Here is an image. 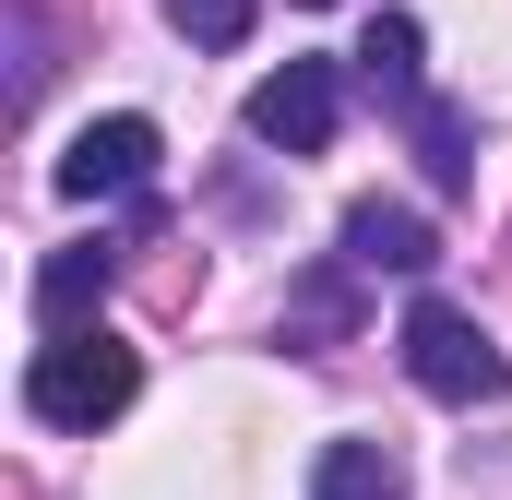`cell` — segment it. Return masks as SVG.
<instances>
[{"label":"cell","instance_id":"6da1fadb","mask_svg":"<svg viewBox=\"0 0 512 500\" xmlns=\"http://www.w3.org/2000/svg\"><path fill=\"white\" fill-rule=\"evenodd\" d=\"M131 393H143V358H131L108 322H72V334H48V346H36V370H24V405H36L48 429H108Z\"/></svg>","mask_w":512,"mask_h":500},{"label":"cell","instance_id":"7a4b0ae2","mask_svg":"<svg viewBox=\"0 0 512 500\" xmlns=\"http://www.w3.org/2000/svg\"><path fill=\"white\" fill-rule=\"evenodd\" d=\"M393 346H405L417 393H441V405H489V393L512 381V358L489 346V322H477V310H453V298H417V310L393 322Z\"/></svg>","mask_w":512,"mask_h":500},{"label":"cell","instance_id":"30bf717a","mask_svg":"<svg viewBox=\"0 0 512 500\" xmlns=\"http://www.w3.org/2000/svg\"><path fill=\"white\" fill-rule=\"evenodd\" d=\"M417 155H429V179H441V191H465V167H477V155H465V120H453V108H429V96H417Z\"/></svg>","mask_w":512,"mask_h":500},{"label":"cell","instance_id":"277c9868","mask_svg":"<svg viewBox=\"0 0 512 500\" xmlns=\"http://www.w3.org/2000/svg\"><path fill=\"white\" fill-rule=\"evenodd\" d=\"M155 155H167V143H155V120H84L72 131V143H60V191H72V203H120V191H143V179H155Z\"/></svg>","mask_w":512,"mask_h":500},{"label":"cell","instance_id":"8992f818","mask_svg":"<svg viewBox=\"0 0 512 500\" xmlns=\"http://www.w3.org/2000/svg\"><path fill=\"white\" fill-rule=\"evenodd\" d=\"M417 12H370V36H358V84L370 96H393V108H417Z\"/></svg>","mask_w":512,"mask_h":500},{"label":"cell","instance_id":"3957f363","mask_svg":"<svg viewBox=\"0 0 512 500\" xmlns=\"http://www.w3.org/2000/svg\"><path fill=\"white\" fill-rule=\"evenodd\" d=\"M334 120H346L334 60H286V72H262V84H251V143H274V155H322Z\"/></svg>","mask_w":512,"mask_h":500},{"label":"cell","instance_id":"52a82bcc","mask_svg":"<svg viewBox=\"0 0 512 500\" xmlns=\"http://www.w3.org/2000/svg\"><path fill=\"white\" fill-rule=\"evenodd\" d=\"M96 298H108V250H60V262L36 274V322H48V334H72Z\"/></svg>","mask_w":512,"mask_h":500},{"label":"cell","instance_id":"ba28073f","mask_svg":"<svg viewBox=\"0 0 512 500\" xmlns=\"http://www.w3.org/2000/svg\"><path fill=\"white\" fill-rule=\"evenodd\" d=\"M322 500H405V465L382 441H322Z\"/></svg>","mask_w":512,"mask_h":500},{"label":"cell","instance_id":"9c48e42d","mask_svg":"<svg viewBox=\"0 0 512 500\" xmlns=\"http://www.w3.org/2000/svg\"><path fill=\"white\" fill-rule=\"evenodd\" d=\"M251 12H262V0H167V24H179L191 48H239V36H251Z\"/></svg>","mask_w":512,"mask_h":500},{"label":"cell","instance_id":"8fae6325","mask_svg":"<svg viewBox=\"0 0 512 500\" xmlns=\"http://www.w3.org/2000/svg\"><path fill=\"white\" fill-rule=\"evenodd\" d=\"M298 12H322V0H298Z\"/></svg>","mask_w":512,"mask_h":500},{"label":"cell","instance_id":"5b68a950","mask_svg":"<svg viewBox=\"0 0 512 500\" xmlns=\"http://www.w3.org/2000/svg\"><path fill=\"white\" fill-rule=\"evenodd\" d=\"M346 262H358V274H429L441 239H429V215H405V203H346Z\"/></svg>","mask_w":512,"mask_h":500}]
</instances>
